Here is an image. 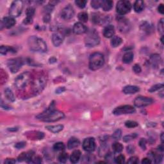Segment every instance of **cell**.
<instances>
[{
  "label": "cell",
  "instance_id": "36",
  "mask_svg": "<svg viewBox=\"0 0 164 164\" xmlns=\"http://www.w3.org/2000/svg\"><path fill=\"white\" fill-rule=\"evenodd\" d=\"M68 154L66 152H62L59 156V160L62 163H65L68 159Z\"/></svg>",
  "mask_w": 164,
  "mask_h": 164
},
{
  "label": "cell",
  "instance_id": "46",
  "mask_svg": "<svg viewBox=\"0 0 164 164\" xmlns=\"http://www.w3.org/2000/svg\"><path fill=\"white\" fill-rule=\"evenodd\" d=\"M139 146L142 148L143 150H145L146 148V140L145 139H141L140 140Z\"/></svg>",
  "mask_w": 164,
  "mask_h": 164
},
{
  "label": "cell",
  "instance_id": "21",
  "mask_svg": "<svg viewBox=\"0 0 164 164\" xmlns=\"http://www.w3.org/2000/svg\"><path fill=\"white\" fill-rule=\"evenodd\" d=\"M33 155V152L29 151L28 152H22V154H20V156L18 157V160L19 162L22 161H27L28 162H30L31 160L32 159Z\"/></svg>",
  "mask_w": 164,
  "mask_h": 164
},
{
  "label": "cell",
  "instance_id": "44",
  "mask_svg": "<svg viewBox=\"0 0 164 164\" xmlns=\"http://www.w3.org/2000/svg\"><path fill=\"white\" fill-rule=\"evenodd\" d=\"M128 163L131 164H136L139 163V158L137 157H132L129 158V160L128 161Z\"/></svg>",
  "mask_w": 164,
  "mask_h": 164
},
{
  "label": "cell",
  "instance_id": "23",
  "mask_svg": "<svg viewBox=\"0 0 164 164\" xmlns=\"http://www.w3.org/2000/svg\"><path fill=\"white\" fill-rule=\"evenodd\" d=\"M81 152L79 150H75L73 152L70 157V160L73 163H76L78 162L81 157Z\"/></svg>",
  "mask_w": 164,
  "mask_h": 164
},
{
  "label": "cell",
  "instance_id": "34",
  "mask_svg": "<svg viewBox=\"0 0 164 164\" xmlns=\"http://www.w3.org/2000/svg\"><path fill=\"white\" fill-rule=\"evenodd\" d=\"M103 1L102 0H93L91 1V6L95 9H97V8H100L102 5Z\"/></svg>",
  "mask_w": 164,
  "mask_h": 164
},
{
  "label": "cell",
  "instance_id": "10",
  "mask_svg": "<svg viewBox=\"0 0 164 164\" xmlns=\"http://www.w3.org/2000/svg\"><path fill=\"white\" fill-rule=\"evenodd\" d=\"M135 112V109L130 105H124L120 106L114 109L113 114L116 116H120L123 114H130Z\"/></svg>",
  "mask_w": 164,
  "mask_h": 164
},
{
  "label": "cell",
  "instance_id": "3",
  "mask_svg": "<svg viewBox=\"0 0 164 164\" xmlns=\"http://www.w3.org/2000/svg\"><path fill=\"white\" fill-rule=\"evenodd\" d=\"M105 59L103 54L99 52L92 54L89 59V68L93 71L99 69L104 64Z\"/></svg>",
  "mask_w": 164,
  "mask_h": 164
},
{
  "label": "cell",
  "instance_id": "1",
  "mask_svg": "<svg viewBox=\"0 0 164 164\" xmlns=\"http://www.w3.org/2000/svg\"><path fill=\"white\" fill-rule=\"evenodd\" d=\"M64 117V113L55 110L52 105H51V107L48 108L46 110L37 116V119L44 122L58 121V120L63 119Z\"/></svg>",
  "mask_w": 164,
  "mask_h": 164
},
{
  "label": "cell",
  "instance_id": "50",
  "mask_svg": "<svg viewBox=\"0 0 164 164\" xmlns=\"http://www.w3.org/2000/svg\"><path fill=\"white\" fill-rule=\"evenodd\" d=\"M5 163H8V164H12V163H15L16 160L13 159V158H7L6 160H5L4 162Z\"/></svg>",
  "mask_w": 164,
  "mask_h": 164
},
{
  "label": "cell",
  "instance_id": "16",
  "mask_svg": "<svg viewBox=\"0 0 164 164\" xmlns=\"http://www.w3.org/2000/svg\"><path fill=\"white\" fill-rule=\"evenodd\" d=\"M53 44L55 46H59L62 44L64 41V36L60 33H55L53 34L52 36Z\"/></svg>",
  "mask_w": 164,
  "mask_h": 164
},
{
  "label": "cell",
  "instance_id": "9",
  "mask_svg": "<svg viewBox=\"0 0 164 164\" xmlns=\"http://www.w3.org/2000/svg\"><path fill=\"white\" fill-rule=\"evenodd\" d=\"M23 64L22 59H10L7 62V65L9 69L13 73H17Z\"/></svg>",
  "mask_w": 164,
  "mask_h": 164
},
{
  "label": "cell",
  "instance_id": "47",
  "mask_svg": "<svg viewBox=\"0 0 164 164\" xmlns=\"http://www.w3.org/2000/svg\"><path fill=\"white\" fill-rule=\"evenodd\" d=\"M41 162H42L41 158L39 157H37L35 158H32V159H31L30 161V163H41Z\"/></svg>",
  "mask_w": 164,
  "mask_h": 164
},
{
  "label": "cell",
  "instance_id": "4",
  "mask_svg": "<svg viewBox=\"0 0 164 164\" xmlns=\"http://www.w3.org/2000/svg\"><path fill=\"white\" fill-rule=\"evenodd\" d=\"M85 42L87 47H94L98 45L100 42V38L97 31L94 30L89 31L85 39Z\"/></svg>",
  "mask_w": 164,
  "mask_h": 164
},
{
  "label": "cell",
  "instance_id": "48",
  "mask_svg": "<svg viewBox=\"0 0 164 164\" xmlns=\"http://www.w3.org/2000/svg\"><path fill=\"white\" fill-rule=\"evenodd\" d=\"M25 146H26V143L24 142H21L17 143L15 146V147L18 149H21V148H24Z\"/></svg>",
  "mask_w": 164,
  "mask_h": 164
},
{
  "label": "cell",
  "instance_id": "17",
  "mask_svg": "<svg viewBox=\"0 0 164 164\" xmlns=\"http://www.w3.org/2000/svg\"><path fill=\"white\" fill-rule=\"evenodd\" d=\"M35 14V9L32 7L28 8L26 12V14H27V18L24 19V23L25 24H30L32 22V19Z\"/></svg>",
  "mask_w": 164,
  "mask_h": 164
},
{
  "label": "cell",
  "instance_id": "31",
  "mask_svg": "<svg viewBox=\"0 0 164 164\" xmlns=\"http://www.w3.org/2000/svg\"><path fill=\"white\" fill-rule=\"evenodd\" d=\"M5 95L9 101H15V97H14V95L10 89L9 88L5 89Z\"/></svg>",
  "mask_w": 164,
  "mask_h": 164
},
{
  "label": "cell",
  "instance_id": "7",
  "mask_svg": "<svg viewBox=\"0 0 164 164\" xmlns=\"http://www.w3.org/2000/svg\"><path fill=\"white\" fill-rule=\"evenodd\" d=\"M22 8H23V3L21 1H14L10 8V15L12 18H17L21 14Z\"/></svg>",
  "mask_w": 164,
  "mask_h": 164
},
{
  "label": "cell",
  "instance_id": "53",
  "mask_svg": "<svg viewBox=\"0 0 164 164\" xmlns=\"http://www.w3.org/2000/svg\"><path fill=\"white\" fill-rule=\"evenodd\" d=\"M64 91H65V88L64 87H62V88L60 87L56 92H57V93H62V92H63Z\"/></svg>",
  "mask_w": 164,
  "mask_h": 164
},
{
  "label": "cell",
  "instance_id": "32",
  "mask_svg": "<svg viewBox=\"0 0 164 164\" xmlns=\"http://www.w3.org/2000/svg\"><path fill=\"white\" fill-rule=\"evenodd\" d=\"M78 19L80 21H82V22H86L88 21V17L87 13H86L85 12H80L78 14Z\"/></svg>",
  "mask_w": 164,
  "mask_h": 164
},
{
  "label": "cell",
  "instance_id": "45",
  "mask_svg": "<svg viewBox=\"0 0 164 164\" xmlns=\"http://www.w3.org/2000/svg\"><path fill=\"white\" fill-rule=\"evenodd\" d=\"M133 71L135 73L139 74L140 73L142 69H141L140 66L139 64H135L133 65Z\"/></svg>",
  "mask_w": 164,
  "mask_h": 164
},
{
  "label": "cell",
  "instance_id": "54",
  "mask_svg": "<svg viewBox=\"0 0 164 164\" xmlns=\"http://www.w3.org/2000/svg\"><path fill=\"white\" fill-rule=\"evenodd\" d=\"M158 150H160L162 152L163 151V145H160L159 147H158Z\"/></svg>",
  "mask_w": 164,
  "mask_h": 164
},
{
  "label": "cell",
  "instance_id": "14",
  "mask_svg": "<svg viewBox=\"0 0 164 164\" xmlns=\"http://www.w3.org/2000/svg\"><path fill=\"white\" fill-rule=\"evenodd\" d=\"M16 24V21L12 17H5L1 22V29H2L3 27L6 28H12L14 24Z\"/></svg>",
  "mask_w": 164,
  "mask_h": 164
},
{
  "label": "cell",
  "instance_id": "25",
  "mask_svg": "<svg viewBox=\"0 0 164 164\" xmlns=\"http://www.w3.org/2000/svg\"><path fill=\"white\" fill-rule=\"evenodd\" d=\"M134 10L136 12H140L143 10L144 8V3L142 1H140L138 0L134 3L133 5Z\"/></svg>",
  "mask_w": 164,
  "mask_h": 164
},
{
  "label": "cell",
  "instance_id": "42",
  "mask_svg": "<svg viewBox=\"0 0 164 164\" xmlns=\"http://www.w3.org/2000/svg\"><path fill=\"white\" fill-rule=\"evenodd\" d=\"M163 19H162L160 20V21H159V22H158V31L162 34V35H163Z\"/></svg>",
  "mask_w": 164,
  "mask_h": 164
},
{
  "label": "cell",
  "instance_id": "40",
  "mask_svg": "<svg viewBox=\"0 0 164 164\" xmlns=\"http://www.w3.org/2000/svg\"><path fill=\"white\" fill-rule=\"evenodd\" d=\"M163 87V84H157V85L152 86V87L149 89V91L150 92V93H153V92H155L158 90H160V88H162Z\"/></svg>",
  "mask_w": 164,
  "mask_h": 164
},
{
  "label": "cell",
  "instance_id": "30",
  "mask_svg": "<svg viewBox=\"0 0 164 164\" xmlns=\"http://www.w3.org/2000/svg\"><path fill=\"white\" fill-rule=\"evenodd\" d=\"M0 52L2 54H6L8 53H15L16 51L13 48H10L8 46H2L0 48Z\"/></svg>",
  "mask_w": 164,
  "mask_h": 164
},
{
  "label": "cell",
  "instance_id": "8",
  "mask_svg": "<svg viewBox=\"0 0 164 164\" xmlns=\"http://www.w3.org/2000/svg\"><path fill=\"white\" fill-rule=\"evenodd\" d=\"M46 84V80L44 76H39L33 82V91L35 93H39Z\"/></svg>",
  "mask_w": 164,
  "mask_h": 164
},
{
  "label": "cell",
  "instance_id": "26",
  "mask_svg": "<svg viewBox=\"0 0 164 164\" xmlns=\"http://www.w3.org/2000/svg\"><path fill=\"white\" fill-rule=\"evenodd\" d=\"M63 128H64V126L63 125H55V126H47L46 128L47 129H48L49 131H50L51 132H52L53 133H59V132L61 131Z\"/></svg>",
  "mask_w": 164,
  "mask_h": 164
},
{
  "label": "cell",
  "instance_id": "37",
  "mask_svg": "<svg viewBox=\"0 0 164 164\" xmlns=\"http://www.w3.org/2000/svg\"><path fill=\"white\" fill-rule=\"evenodd\" d=\"M138 123L133 120H128L125 122V126L128 128H133L138 126Z\"/></svg>",
  "mask_w": 164,
  "mask_h": 164
},
{
  "label": "cell",
  "instance_id": "15",
  "mask_svg": "<svg viewBox=\"0 0 164 164\" xmlns=\"http://www.w3.org/2000/svg\"><path fill=\"white\" fill-rule=\"evenodd\" d=\"M73 30L75 34L80 35V34H83L87 32V28L82 22H76L74 25Z\"/></svg>",
  "mask_w": 164,
  "mask_h": 164
},
{
  "label": "cell",
  "instance_id": "11",
  "mask_svg": "<svg viewBox=\"0 0 164 164\" xmlns=\"http://www.w3.org/2000/svg\"><path fill=\"white\" fill-rule=\"evenodd\" d=\"M153 103V99L148 97L139 96L134 101V105L137 107H144Z\"/></svg>",
  "mask_w": 164,
  "mask_h": 164
},
{
  "label": "cell",
  "instance_id": "20",
  "mask_svg": "<svg viewBox=\"0 0 164 164\" xmlns=\"http://www.w3.org/2000/svg\"><path fill=\"white\" fill-rule=\"evenodd\" d=\"M149 62H150V64L152 65V67H157L162 62V59H161L160 55H158L157 54H154L151 56Z\"/></svg>",
  "mask_w": 164,
  "mask_h": 164
},
{
  "label": "cell",
  "instance_id": "38",
  "mask_svg": "<svg viewBox=\"0 0 164 164\" xmlns=\"http://www.w3.org/2000/svg\"><path fill=\"white\" fill-rule=\"evenodd\" d=\"M121 135H122L121 130H120V129H117V130L113 133V135H112V137H113V139L116 140H119L120 139V138L121 137Z\"/></svg>",
  "mask_w": 164,
  "mask_h": 164
},
{
  "label": "cell",
  "instance_id": "39",
  "mask_svg": "<svg viewBox=\"0 0 164 164\" xmlns=\"http://www.w3.org/2000/svg\"><path fill=\"white\" fill-rule=\"evenodd\" d=\"M115 161H116V162L117 163H119V164L124 163L125 162V156H124V155L120 154L116 158Z\"/></svg>",
  "mask_w": 164,
  "mask_h": 164
},
{
  "label": "cell",
  "instance_id": "55",
  "mask_svg": "<svg viewBox=\"0 0 164 164\" xmlns=\"http://www.w3.org/2000/svg\"><path fill=\"white\" fill-rule=\"evenodd\" d=\"M161 140H162V142H163V133H162L161 135Z\"/></svg>",
  "mask_w": 164,
  "mask_h": 164
},
{
  "label": "cell",
  "instance_id": "6",
  "mask_svg": "<svg viewBox=\"0 0 164 164\" xmlns=\"http://www.w3.org/2000/svg\"><path fill=\"white\" fill-rule=\"evenodd\" d=\"M131 5L130 2L126 0H121L117 2L116 10L120 15H125L130 12Z\"/></svg>",
  "mask_w": 164,
  "mask_h": 164
},
{
  "label": "cell",
  "instance_id": "5",
  "mask_svg": "<svg viewBox=\"0 0 164 164\" xmlns=\"http://www.w3.org/2000/svg\"><path fill=\"white\" fill-rule=\"evenodd\" d=\"M30 80V74L28 72H25L19 75L15 80V85L17 88L23 89L28 85Z\"/></svg>",
  "mask_w": 164,
  "mask_h": 164
},
{
  "label": "cell",
  "instance_id": "52",
  "mask_svg": "<svg viewBox=\"0 0 164 164\" xmlns=\"http://www.w3.org/2000/svg\"><path fill=\"white\" fill-rule=\"evenodd\" d=\"M151 163V160L149 158H144L142 161V163L143 164H149Z\"/></svg>",
  "mask_w": 164,
  "mask_h": 164
},
{
  "label": "cell",
  "instance_id": "12",
  "mask_svg": "<svg viewBox=\"0 0 164 164\" xmlns=\"http://www.w3.org/2000/svg\"><path fill=\"white\" fill-rule=\"evenodd\" d=\"M83 148L87 152H93L96 148V142L94 138H87L83 142Z\"/></svg>",
  "mask_w": 164,
  "mask_h": 164
},
{
  "label": "cell",
  "instance_id": "18",
  "mask_svg": "<svg viewBox=\"0 0 164 164\" xmlns=\"http://www.w3.org/2000/svg\"><path fill=\"white\" fill-rule=\"evenodd\" d=\"M115 34V28L114 26L107 25L103 30V35L106 38H111Z\"/></svg>",
  "mask_w": 164,
  "mask_h": 164
},
{
  "label": "cell",
  "instance_id": "24",
  "mask_svg": "<svg viewBox=\"0 0 164 164\" xmlns=\"http://www.w3.org/2000/svg\"><path fill=\"white\" fill-rule=\"evenodd\" d=\"M80 145V141L76 138H71L70 140L68 141L67 148L69 149H72L77 148Z\"/></svg>",
  "mask_w": 164,
  "mask_h": 164
},
{
  "label": "cell",
  "instance_id": "35",
  "mask_svg": "<svg viewBox=\"0 0 164 164\" xmlns=\"http://www.w3.org/2000/svg\"><path fill=\"white\" fill-rule=\"evenodd\" d=\"M65 145L64 143L62 142H57L56 144H54L53 146V149L55 151H62L65 149Z\"/></svg>",
  "mask_w": 164,
  "mask_h": 164
},
{
  "label": "cell",
  "instance_id": "41",
  "mask_svg": "<svg viewBox=\"0 0 164 164\" xmlns=\"http://www.w3.org/2000/svg\"><path fill=\"white\" fill-rule=\"evenodd\" d=\"M75 3L78 7L83 8L85 7L86 4H87V1H84V0H77L75 1Z\"/></svg>",
  "mask_w": 164,
  "mask_h": 164
},
{
  "label": "cell",
  "instance_id": "19",
  "mask_svg": "<svg viewBox=\"0 0 164 164\" xmlns=\"http://www.w3.org/2000/svg\"><path fill=\"white\" fill-rule=\"evenodd\" d=\"M140 91V88L137 86L128 85L124 87L122 92L126 94H133L138 93Z\"/></svg>",
  "mask_w": 164,
  "mask_h": 164
},
{
  "label": "cell",
  "instance_id": "51",
  "mask_svg": "<svg viewBox=\"0 0 164 164\" xmlns=\"http://www.w3.org/2000/svg\"><path fill=\"white\" fill-rule=\"evenodd\" d=\"M158 10L160 14H163L164 13V7H163V4H160L159 5V7H158Z\"/></svg>",
  "mask_w": 164,
  "mask_h": 164
},
{
  "label": "cell",
  "instance_id": "28",
  "mask_svg": "<svg viewBox=\"0 0 164 164\" xmlns=\"http://www.w3.org/2000/svg\"><path fill=\"white\" fill-rule=\"evenodd\" d=\"M113 1H110V0H105L103 1L101 7L103 10L104 11H109L112 9V7H113Z\"/></svg>",
  "mask_w": 164,
  "mask_h": 164
},
{
  "label": "cell",
  "instance_id": "2",
  "mask_svg": "<svg viewBox=\"0 0 164 164\" xmlns=\"http://www.w3.org/2000/svg\"><path fill=\"white\" fill-rule=\"evenodd\" d=\"M30 49L35 52L44 53L47 51V46L43 40L35 36H31L28 40Z\"/></svg>",
  "mask_w": 164,
  "mask_h": 164
},
{
  "label": "cell",
  "instance_id": "27",
  "mask_svg": "<svg viewBox=\"0 0 164 164\" xmlns=\"http://www.w3.org/2000/svg\"><path fill=\"white\" fill-rule=\"evenodd\" d=\"M133 59V53L132 52H127L122 57V62L125 64H129Z\"/></svg>",
  "mask_w": 164,
  "mask_h": 164
},
{
  "label": "cell",
  "instance_id": "43",
  "mask_svg": "<svg viewBox=\"0 0 164 164\" xmlns=\"http://www.w3.org/2000/svg\"><path fill=\"white\" fill-rule=\"evenodd\" d=\"M136 137H137V135L135 134V133L126 135V136H125V137L123 138V140L125 141V142H129V141L134 139Z\"/></svg>",
  "mask_w": 164,
  "mask_h": 164
},
{
  "label": "cell",
  "instance_id": "29",
  "mask_svg": "<svg viewBox=\"0 0 164 164\" xmlns=\"http://www.w3.org/2000/svg\"><path fill=\"white\" fill-rule=\"evenodd\" d=\"M122 42V40L121 38H120L118 36H115L112 38V41H111V45L112 47L114 48H116L117 46H119Z\"/></svg>",
  "mask_w": 164,
  "mask_h": 164
},
{
  "label": "cell",
  "instance_id": "33",
  "mask_svg": "<svg viewBox=\"0 0 164 164\" xmlns=\"http://www.w3.org/2000/svg\"><path fill=\"white\" fill-rule=\"evenodd\" d=\"M112 148L113 150L116 152H120L122 151L123 146L119 142H115L113 145H112Z\"/></svg>",
  "mask_w": 164,
  "mask_h": 164
},
{
  "label": "cell",
  "instance_id": "22",
  "mask_svg": "<svg viewBox=\"0 0 164 164\" xmlns=\"http://www.w3.org/2000/svg\"><path fill=\"white\" fill-rule=\"evenodd\" d=\"M119 21V30L120 31H128L129 30V24H128V22L127 21V20L125 19L124 18H119L118 19V21Z\"/></svg>",
  "mask_w": 164,
  "mask_h": 164
},
{
  "label": "cell",
  "instance_id": "49",
  "mask_svg": "<svg viewBox=\"0 0 164 164\" xmlns=\"http://www.w3.org/2000/svg\"><path fill=\"white\" fill-rule=\"evenodd\" d=\"M127 151L129 154H133L135 152V148L132 146H129L127 147Z\"/></svg>",
  "mask_w": 164,
  "mask_h": 164
},
{
  "label": "cell",
  "instance_id": "13",
  "mask_svg": "<svg viewBox=\"0 0 164 164\" xmlns=\"http://www.w3.org/2000/svg\"><path fill=\"white\" fill-rule=\"evenodd\" d=\"M74 16V10L73 7L70 5H67L64 8H63L61 12L62 18L65 20H70L73 18Z\"/></svg>",
  "mask_w": 164,
  "mask_h": 164
}]
</instances>
